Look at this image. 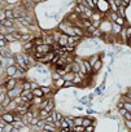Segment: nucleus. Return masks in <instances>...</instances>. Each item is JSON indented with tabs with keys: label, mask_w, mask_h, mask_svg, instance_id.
<instances>
[{
	"label": "nucleus",
	"mask_w": 131,
	"mask_h": 132,
	"mask_svg": "<svg viewBox=\"0 0 131 132\" xmlns=\"http://www.w3.org/2000/svg\"><path fill=\"white\" fill-rule=\"evenodd\" d=\"M18 84H21V82H18L16 78H5V80H4L3 83H0V87L8 92V91L16 88Z\"/></svg>",
	"instance_id": "obj_1"
},
{
	"label": "nucleus",
	"mask_w": 131,
	"mask_h": 132,
	"mask_svg": "<svg viewBox=\"0 0 131 132\" xmlns=\"http://www.w3.org/2000/svg\"><path fill=\"white\" fill-rule=\"evenodd\" d=\"M14 65L17 66V69H20V70H24V71L29 70L27 65L25 62V58L22 56V52L21 53H14Z\"/></svg>",
	"instance_id": "obj_2"
},
{
	"label": "nucleus",
	"mask_w": 131,
	"mask_h": 132,
	"mask_svg": "<svg viewBox=\"0 0 131 132\" xmlns=\"http://www.w3.org/2000/svg\"><path fill=\"white\" fill-rule=\"evenodd\" d=\"M21 93H22V86H21V84H18L16 88H13V89L8 91V92H7V96H8L11 100H16L17 97H20V96H21Z\"/></svg>",
	"instance_id": "obj_3"
},
{
	"label": "nucleus",
	"mask_w": 131,
	"mask_h": 132,
	"mask_svg": "<svg viewBox=\"0 0 131 132\" xmlns=\"http://www.w3.org/2000/svg\"><path fill=\"white\" fill-rule=\"evenodd\" d=\"M2 119H3L7 124L13 123V122H14V119H16L14 111H13V113H11V111H4V113H3V115H2Z\"/></svg>",
	"instance_id": "obj_4"
},
{
	"label": "nucleus",
	"mask_w": 131,
	"mask_h": 132,
	"mask_svg": "<svg viewBox=\"0 0 131 132\" xmlns=\"http://www.w3.org/2000/svg\"><path fill=\"white\" fill-rule=\"evenodd\" d=\"M4 73H5V78H14L16 74H17V66L16 65L8 66V68L4 70Z\"/></svg>",
	"instance_id": "obj_5"
},
{
	"label": "nucleus",
	"mask_w": 131,
	"mask_h": 132,
	"mask_svg": "<svg viewBox=\"0 0 131 132\" xmlns=\"http://www.w3.org/2000/svg\"><path fill=\"white\" fill-rule=\"evenodd\" d=\"M35 52H38V53H42V54H47V53L52 52V47H49V45H45V44H43V45L35 47Z\"/></svg>",
	"instance_id": "obj_6"
},
{
	"label": "nucleus",
	"mask_w": 131,
	"mask_h": 132,
	"mask_svg": "<svg viewBox=\"0 0 131 132\" xmlns=\"http://www.w3.org/2000/svg\"><path fill=\"white\" fill-rule=\"evenodd\" d=\"M4 16H5V20L8 21H16L14 18V14H13V8H4Z\"/></svg>",
	"instance_id": "obj_7"
},
{
	"label": "nucleus",
	"mask_w": 131,
	"mask_h": 132,
	"mask_svg": "<svg viewBox=\"0 0 131 132\" xmlns=\"http://www.w3.org/2000/svg\"><path fill=\"white\" fill-rule=\"evenodd\" d=\"M79 43H81V38H79V36H72V38H69V40H68V45H69V47H73V48H75Z\"/></svg>",
	"instance_id": "obj_8"
},
{
	"label": "nucleus",
	"mask_w": 131,
	"mask_h": 132,
	"mask_svg": "<svg viewBox=\"0 0 131 132\" xmlns=\"http://www.w3.org/2000/svg\"><path fill=\"white\" fill-rule=\"evenodd\" d=\"M103 65H104V62L101 61V60H99L97 62H95V65L92 66V75H95V74H97L101 69H103Z\"/></svg>",
	"instance_id": "obj_9"
},
{
	"label": "nucleus",
	"mask_w": 131,
	"mask_h": 132,
	"mask_svg": "<svg viewBox=\"0 0 131 132\" xmlns=\"http://www.w3.org/2000/svg\"><path fill=\"white\" fill-rule=\"evenodd\" d=\"M68 40H69V36H66L65 34H61V36H60L57 44H58L60 47H68Z\"/></svg>",
	"instance_id": "obj_10"
},
{
	"label": "nucleus",
	"mask_w": 131,
	"mask_h": 132,
	"mask_svg": "<svg viewBox=\"0 0 131 132\" xmlns=\"http://www.w3.org/2000/svg\"><path fill=\"white\" fill-rule=\"evenodd\" d=\"M122 29L123 27H121V26H118L117 23H112V34L117 38L119 34H121V31H122Z\"/></svg>",
	"instance_id": "obj_11"
},
{
	"label": "nucleus",
	"mask_w": 131,
	"mask_h": 132,
	"mask_svg": "<svg viewBox=\"0 0 131 132\" xmlns=\"http://www.w3.org/2000/svg\"><path fill=\"white\" fill-rule=\"evenodd\" d=\"M83 65H84V69H86L87 74L88 75H92V66H91V63L88 62L87 58H83Z\"/></svg>",
	"instance_id": "obj_12"
},
{
	"label": "nucleus",
	"mask_w": 131,
	"mask_h": 132,
	"mask_svg": "<svg viewBox=\"0 0 131 132\" xmlns=\"http://www.w3.org/2000/svg\"><path fill=\"white\" fill-rule=\"evenodd\" d=\"M87 60H88V62L91 63V66H94V65H95V62H97V61L100 60V54H99V53H95V54H92V56L87 57Z\"/></svg>",
	"instance_id": "obj_13"
},
{
	"label": "nucleus",
	"mask_w": 131,
	"mask_h": 132,
	"mask_svg": "<svg viewBox=\"0 0 131 132\" xmlns=\"http://www.w3.org/2000/svg\"><path fill=\"white\" fill-rule=\"evenodd\" d=\"M64 84H65V79H64V78H60L58 80L53 82V87H55V89H60V88H64Z\"/></svg>",
	"instance_id": "obj_14"
},
{
	"label": "nucleus",
	"mask_w": 131,
	"mask_h": 132,
	"mask_svg": "<svg viewBox=\"0 0 131 132\" xmlns=\"http://www.w3.org/2000/svg\"><path fill=\"white\" fill-rule=\"evenodd\" d=\"M33 95H34V97H38V98H45V96H44L40 87L36 88V89H33Z\"/></svg>",
	"instance_id": "obj_15"
},
{
	"label": "nucleus",
	"mask_w": 131,
	"mask_h": 132,
	"mask_svg": "<svg viewBox=\"0 0 131 132\" xmlns=\"http://www.w3.org/2000/svg\"><path fill=\"white\" fill-rule=\"evenodd\" d=\"M21 86H22V91H33L31 89V82L30 80H24L21 83Z\"/></svg>",
	"instance_id": "obj_16"
},
{
	"label": "nucleus",
	"mask_w": 131,
	"mask_h": 132,
	"mask_svg": "<svg viewBox=\"0 0 131 132\" xmlns=\"http://www.w3.org/2000/svg\"><path fill=\"white\" fill-rule=\"evenodd\" d=\"M94 123H95L94 119H91V118H88V117H83V127H84V128L88 127V126H94Z\"/></svg>",
	"instance_id": "obj_17"
},
{
	"label": "nucleus",
	"mask_w": 131,
	"mask_h": 132,
	"mask_svg": "<svg viewBox=\"0 0 131 132\" xmlns=\"http://www.w3.org/2000/svg\"><path fill=\"white\" fill-rule=\"evenodd\" d=\"M34 45L35 47H39V45H43L44 44V40H43V36H35L34 40H33Z\"/></svg>",
	"instance_id": "obj_18"
},
{
	"label": "nucleus",
	"mask_w": 131,
	"mask_h": 132,
	"mask_svg": "<svg viewBox=\"0 0 131 132\" xmlns=\"http://www.w3.org/2000/svg\"><path fill=\"white\" fill-rule=\"evenodd\" d=\"M43 129H44V131H49V132H58V131H57V128L55 127V124H48V123H45V124H44Z\"/></svg>",
	"instance_id": "obj_19"
},
{
	"label": "nucleus",
	"mask_w": 131,
	"mask_h": 132,
	"mask_svg": "<svg viewBox=\"0 0 131 132\" xmlns=\"http://www.w3.org/2000/svg\"><path fill=\"white\" fill-rule=\"evenodd\" d=\"M103 17H104V16L96 11V12H94V14H92V17H91V21H103Z\"/></svg>",
	"instance_id": "obj_20"
},
{
	"label": "nucleus",
	"mask_w": 131,
	"mask_h": 132,
	"mask_svg": "<svg viewBox=\"0 0 131 132\" xmlns=\"http://www.w3.org/2000/svg\"><path fill=\"white\" fill-rule=\"evenodd\" d=\"M79 102H81L82 105H86V106H91V105H92V102L90 101L88 96H83L82 98H79Z\"/></svg>",
	"instance_id": "obj_21"
},
{
	"label": "nucleus",
	"mask_w": 131,
	"mask_h": 132,
	"mask_svg": "<svg viewBox=\"0 0 131 132\" xmlns=\"http://www.w3.org/2000/svg\"><path fill=\"white\" fill-rule=\"evenodd\" d=\"M49 115H51V114H49L48 111H45V110H39V117H38V118H39L40 120H45Z\"/></svg>",
	"instance_id": "obj_22"
},
{
	"label": "nucleus",
	"mask_w": 131,
	"mask_h": 132,
	"mask_svg": "<svg viewBox=\"0 0 131 132\" xmlns=\"http://www.w3.org/2000/svg\"><path fill=\"white\" fill-rule=\"evenodd\" d=\"M11 124L13 126V128H17V129H21V128L25 126V124L22 123V120H21V119H16V120H14L13 123H11Z\"/></svg>",
	"instance_id": "obj_23"
},
{
	"label": "nucleus",
	"mask_w": 131,
	"mask_h": 132,
	"mask_svg": "<svg viewBox=\"0 0 131 132\" xmlns=\"http://www.w3.org/2000/svg\"><path fill=\"white\" fill-rule=\"evenodd\" d=\"M60 36H61V32L57 30V29H55V30H52V38H53V40H55V43H57L58 42V39H60Z\"/></svg>",
	"instance_id": "obj_24"
},
{
	"label": "nucleus",
	"mask_w": 131,
	"mask_h": 132,
	"mask_svg": "<svg viewBox=\"0 0 131 132\" xmlns=\"http://www.w3.org/2000/svg\"><path fill=\"white\" fill-rule=\"evenodd\" d=\"M72 73H74V74H79V63L75 62V61L72 63Z\"/></svg>",
	"instance_id": "obj_25"
},
{
	"label": "nucleus",
	"mask_w": 131,
	"mask_h": 132,
	"mask_svg": "<svg viewBox=\"0 0 131 132\" xmlns=\"http://www.w3.org/2000/svg\"><path fill=\"white\" fill-rule=\"evenodd\" d=\"M74 77H75V74L74 73H66L65 74V77H64V79H65V82H73V79H74Z\"/></svg>",
	"instance_id": "obj_26"
},
{
	"label": "nucleus",
	"mask_w": 131,
	"mask_h": 132,
	"mask_svg": "<svg viewBox=\"0 0 131 132\" xmlns=\"http://www.w3.org/2000/svg\"><path fill=\"white\" fill-rule=\"evenodd\" d=\"M5 40H7V43H16L17 42V39L14 38L13 34H7L5 35Z\"/></svg>",
	"instance_id": "obj_27"
},
{
	"label": "nucleus",
	"mask_w": 131,
	"mask_h": 132,
	"mask_svg": "<svg viewBox=\"0 0 131 132\" xmlns=\"http://www.w3.org/2000/svg\"><path fill=\"white\" fill-rule=\"evenodd\" d=\"M44 110H45V111H48V113L51 114V113H52V111L55 110V102H53L52 100H49V104L47 105V108H45Z\"/></svg>",
	"instance_id": "obj_28"
},
{
	"label": "nucleus",
	"mask_w": 131,
	"mask_h": 132,
	"mask_svg": "<svg viewBox=\"0 0 131 132\" xmlns=\"http://www.w3.org/2000/svg\"><path fill=\"white\" fill-rule=\"evenodd\" d=\"M74 126H83V117H74Z\"/></svg>",
	"instance_id": "obj_29"
},
{
	"label": "nucleus",
	"mask_w": 131,
	"mask_h": 132,
	"mask_svg": "<svg viewBox=\"0 0 131 132\" xmlns=\"http://www.w3.org/2000/svg\"><path fill=\"white\" fill-rule=\"evenodd\" d=\"M91 26H92L91 20H83V29H84V30H88Z\"/></svg>",
	"instance_id": "obj_30"
},
{
	"label": "nucleus",
	"mask_w": 131,
	"mask_h": 132,
	"mask_svg": "<svg viewBox=\"0 0 131 132\" xmlns=\"http://www.w3.org/2000/svg\"><path fill=\"white\" fill-rule=\"evenodd\" d=\"M84 127L83 126H74L73 128H72V132H84Z\"/></svg>",
	"instance_id": "obj_31"
},
{
	"label": "nucleus",
	"mask_w": 131,
	"mask_h": 132,
	"mask_svg": "<svg viewBox=\"0 0 131 132\" xmlns=\"http://www.w3.org/2000/svg\"><path fill=\"white\" fill-rule=\"evenodd\" d=\"M113 23H117L118 26L123 27V26H125V23H126V21H125V18H122V17H118V18H117V21H115V22H113Z\"/></svg>",
	"instance_id": "obj_32"
},
{
	"label": "nucleus",
	"mask_w": 131,
	"mask_h": 132,
	"mask_svg": "<svg viewBox=\"0 0 131 132\" xmlns=\"http://www.w3.org/2000/svg\"><path fill=\"white\" fill-rule=\"evenodd\" d=\"M92 38H103V32L100 29H96L94 32H92Z\"/></svg>",
	"instance_id": "obj_33"
},
{
	"label": "nucleus",
	"mask_w": 131,
	"mask_h": 132,
	"mask_svg": "<svg viewBox=\"0 0 131 132\" xmlns=\"http://www.w3.org/2000/svg\"><path fill=\"white\" fill-rule=\"evenodd\" d=\"M11 101H12V100H11V98H9L8 96H7V98H5V100L3 101V104H2V106H3V109H4V110H7V108L9 106V104H11Z\"/></svg>",
	"instance_id": "obj_34"
},
{
	"label": "nucleus",
	"mask_w": 131,
	"mask_h": 132,
	"mask_svg": "<svg viewBox=\"0 0 131 132\" xmlns=\"http://www.w3.org/2000/svg\"><path fill=\"white\" fill-rule=\"evenodd\" d=\"M118 16L122 17V18L126 17V9H125L123 7H119V8H118Z\"/></svg>",
	"instance_id": "obj_35"
},
{
	"label": "nucleus",
	"mask_w": 131,
	"mask_h": 132,
	"mask_svg": "<svg viewBox=\"0 0 131 132\" xmlns=\"http://www.w3.org/2000/svg\"><path fill=\"white\" fill-rule=\"evenodd\" d=\"M60 78H61V77H60L56 71H52V73H51V79H52V82H56V80H58Z\"/></svg>",
	"instance_id": "obj_36"
},
{
	"label": "nucleus",
	"mask_w": 131,
	"mask_h": 132,
	"mask_svg": "<svg viewBox=\"0 0 131 132\" xmlns=\"http://www.w3.org/2000/svg\"><path fill=\"white\" fill-rule=\"evenodd\" d=\"M40 88H42V91H43V93H44V96H47L48 93H51V87H45V86H40Z\"/></svg>",
	"instance_id": "obj_37"
},
{
	"label": "nucleus",
	"mask_w": 131,
	"mask_h": 132,
	"mask_svg": "<svg viewBox=\"0 0 131 132\" xmlns=\"http://www.w3.org/2000/svg\"><path fill=\"white\" fill-rule=\"evenodd\" d=\"M123 108H125L126 111L131 113V102H128V101H123Z\"/></svg>",
	"instance_id": "obj_38"
},
{
	"label": "nucleus",
	"mask_w": 131,
	"mask_h": 132,
	"mask_svg": "<svg viewBox=\"0 0 131 132\" xmlns=\"http://www.w3.org/2000/svg\"><path fill=\"white\" fill-rule=\"evenodd\" d=\"M30 129L31 132H42V128L39 126H30Z\"/></svg>",
	"instance_id": "obj_39"
},
{
	"label": "nucleus",
	"mask_w": 131,
	"mask_h": 132,
	"mask_svg": "<svg viewBox=\"0 0 131 132\" xmlns=\"http://www.w3.org/2000/svg\"><path fill=\"white\" fill-rule=\"evenodd\" d=\"M103 93H104V92H103V91H101L99 87H96V88L94 89V95H95V96H101Z\"/></svg>",
	"instance_id": "obj_40"
},
{
	"label": "nucleus",
	"mask_w": 131,
	"mask_h": 132,
	"mask_svg": "<svg viewBox=\"0 0 131 132\" xmlns=\"http://www.w3.org/2000/svg\"><path fill=\"white\" fill-rule=\"evenodd\" d=\"M12 129H13L12 124H5L4 126V132H12Z\"/></svg>",
	"instance_id": "obj_41"
},
{
	"label": "nucleus",
	"mask_w": 131,
	"mask_h": 132,
	"mask_svg": "<svg viewBox=\"0 0 131 132\" xmlns=\"http://www.w3.org/2000/svg\"><path fill=\"white\" fill-rule=\"evenodd\" d=\"M72 87H75L73 82H65V84H64V88H72Z\"/></svg>",
	"instance_id": "obj_42"
},
{
	"label": "nucleus",
	"mask_w": 131,
	"mask_h": 132,
	"mask_svg": "<svg viewBox=\"0 0 131 132\" xmlns=\"http://www.w3.org/2000/svg\"><path fill=\"white\" fill-rule=\"evenodd\" d=\"M92 22V26L95 29H100V25H101V21H91Z\"/></svg>",
	"instance_id": "obj_43"
},
{
	"label": "nucleus",
	"mask_w": 131,
	"mask_h": 132,
	"mask_svg": "<svg viewBox=\"0 0 131 132\" xmlns=\"http://www.w3.org/2000/svg\"><path fill=\"white\" fill-rule=\"evenodd\" d=\"M84 132H95V124H94V126H88V127H86Z\"/></svg>",
	"instance_id": "obj_44"
},
{
	"label": "nucleus",
	"mask_w": 131,
	"mask_h": 132,
	"mask_svg": "<svg viewBox=\"0 0 131 132\" xmlns=\"http://www.w3.org/2000/svg\"><path fill=\"white\" fill-rule=\"evenodd\" d=\"M20 132H31V129H30L29 126H24V127L20 129Z\"/></svg>",
	"instance_id": "obj_45"
},
{
	"label": "nucleus",
	"mask_w": 131,
	"mask_h": 132,
	"mask_svg": "<svg viewBox=\"0 0 131 132\" xmlns=\"http://www.w3.org/2000/svg\"><path fill=\"white\" fill-rule=\"evenodd\" d=\"M126 113H127V111L125 110V108H123V109H119V110H118V114H119V115H121L122 118L125 117V114H126Z\"/></svg>",
	"instance_id": "obj_46"
},
{
	"label": "nucleus",
	"mask_w": 131,
	"mask_h": 132,
	"mask_svg": "<svg viewBox=\"0 0 131 132\" xmlns=\"http://www.w3.org/2000/svg\"><path fill=\"white\" fill-rule=\"evenodd\" d=\"M123 119H125V120H131V113H128V111H127V113L125 114Z\"/></svg>",
	"instance_id": "obj_47"
},
{
	"label": "nucleus",
	"mask_w": 131,
	"mask_h": 132,
	"mask_svg": "<svg viewBox=\"0 0 131 132\" xmlns=\"http://www.w3.org/2000/svg\"><path fill=\"white\" fill-rule=\"evenodd\" d=\"M128 5H130V2H121V7H123L125 9H126Z\"/></svg>",
	"instance_id": "obj_48"
},
{
	"label": "nucleus",
	"mask_w": 131,
	"mask_h": 132,
	"mask_svg": "<svg viewBox=\"0 0 131 132\" xmlns=\"http://www.w3.org/2000/svg\"><path fill=\"white\" fill-rule=\"evenodd\" d=\"M119 109H123V101H118L117 102V110H119Z\"/></svg>",
	"instance_id": "obj_49"
},
{
	"label": "nucleus",
	"mask_w": 131,
	"mask_h": 132,
	"mask_svg": "<svg viewBox=\"0 0 131 132\" xmlns=\"http://www.w3.org/2000/svg\"><path fill=\"white\" fill-rule=\"evenodd\" d=\"M125 124L128 128V131H131V120H125Z\"/></svg>",
	"instance_id": "obj_50"
},
{
	"label": "nucleus",
	"mask_w": 131,
	"mask_h": 132,
	"mask_svg": "<svg viewBox=\"0 0 131 132\" xmlns=\"http://www.w3.org/2000/svg\"><path fill=\"white\" fill-rule=\"evenodd\" d=\"M95 97H96V96H95L94 93H90V95H88V98H90V101H92V100H94Z\"/></svg>",
	"instance_id": "obj_51"
},
{
	"label": "nucleus",
	"mask_w": 131,
	"mask_h": 132,
	"mask_svg": "<svg viewBox=\"0 0 131 132\" xmlns=\"http://www.w3.org/2000/svg\"><path fill=\"white\" fill-rule=\"evenodd\" d=\"M87 114H95V110H92V109H87Z\"/></svg>",
	"instance_id": "obj_52"
},
{
	"label": "nucleus",
	"mask_w": 131,
	"mask_h": 132,
	"mask_svg": "<svg viewBox=\"0 0 131 132\" xmlns=\"http://www.w3.org/2000/svg\"><path fill=\"white\" fill-rule=\"evenodd\" d=\"M4 39H5V35L3 32H0V40H4Z\"/></svg>",
	"instance_id": "obj_53"
},
{
	"label": "nucleus",
	"mask_w": 131,
	"mask_h": 132,
	"mask_svg": "<svg viewBox=\"0 0 131 132\" xmlns=\"http://www.w3.org/2000/svg\"><path fill=\"white\" fill-rule=\"evenodd\" d=\"M12 132H20V129H17V128H13V129H12Z\"/></svg>",
	"instance_id": "obj_54"
},
{
	"label": "nucleus",
	"mask_w": 131,
	"mask_h": 132,
	"mask_svg": "<svg viewBox=\"0 0 131 132\" xmlns=\"http://www.w3.org/2000/svg\"><path fill=\"white\" fill-rule=\"evenodd\" d=\"M42 132H49V131H44V129H42Z\"/></svg>",
	"instance_id": "obj_55"
},
{
	"label": "nucleus",
	"mask_w": 131,
	"mask_h": 132,
	"mask_svg": "<svg viewBox=\"0 0 131 132\" xmlns=\"http://www.w3.org/2000/svg\"><path fill=\"white\" fill-rule=\"evenodd\" d=\"M130 63H131V57H130Z\"/></svg>",
	"instance_id": "obj_56"
}]
</instances>
